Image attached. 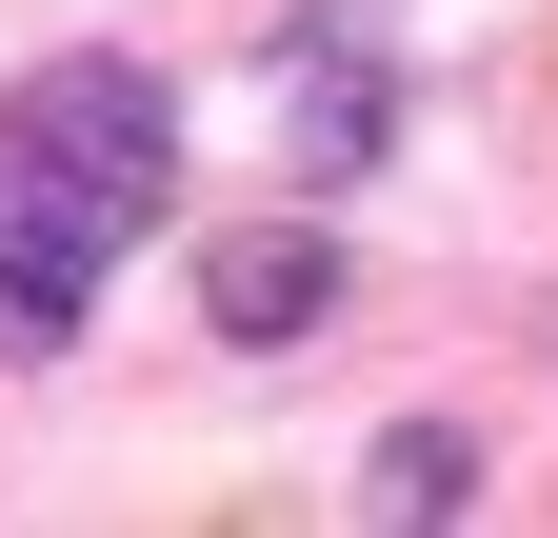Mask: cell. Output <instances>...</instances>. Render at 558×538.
I'll use <instances>...</instances> for the list:
<instances>
[{"instance_id":"obj_1","label":"cell","mask_w":558,"mask_h":538,"mask_svg":"<svg viewBox=\"0 0 558 538\" xmlns=\"http://www.w3.org/2000/svg\"><path fill=\"white\" fill-rule=\"evenodd\" d=\"M160 220H180V100H160V60H120V40L21 60V81H0V359H60Z\"/></svg>"},{"instance_id":"obj_3","label":"cell","mask_w":558,"mask_h":538,"mask_svg":"<svg viewBox=\"0 0 558 538\" xmlns=\"http://www.w3.org/2000/svg\"><path fill=\"white\" fill-rule=\"evenodd\" d=\"M199 319H220L240 359H300L319 319H339V220H240V240H199Z\"/></svg>"},{"instance_id":"obj_4","label":"cell","mask_w":558,"mask_h":538,"mask_svg":"<svg viewBox=\"0 0 558 538\" xmlns=\"http://www.w3.org/2000/svg\"><path fill=\"white\" fill-rule=\"evenodd\" d=\"M360 518H399V538L478 518V439H459V419H379V458H360Z\"/></svg>"},{"instance_id":"obj_2","label":"cell","mask_w":558,"mask_h":538,"mask_svg":"<svg viewBox=\"0 0 558 538\" xmlns=\"http://www.w3.org/2000/svg\"><path fill=\"white\" fill-rule=\"evenodd\" d=\"M279 160H300L319 199L399 160V60H379L360 21H300V40H279Z\"/></svg>"}]
</instances>
